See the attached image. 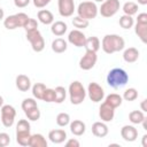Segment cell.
I'll list each match as a JSON object with an SVG mask.
<instances>
[{
	"instance_id": "6da1fadb",
	"label": "cell",
	"mask_w": 147,
	"mask_h": 147,
	"mask_svg": "<svg viewBox=\"0 0 147 147\" xmlns=\"http://www.w3.org/2000/svg\"><path fill=\"white\" fill-rule=\"evenodd\" d=\"M125 41L118 34H106L102 38L101 47L106 54H113L124 49Z\"/></svg>"
},
{
	"instance_id": "7a4b0ae2",
	"label": "cell",
	"mask_w": 147,
	"mask_h": 147,
	"mask_svg": "<svg viewBox=\"0 0 147 147\" xmlns=\"http://www.w3.org/2000/svg\"><path fill=\"white\" fill-rule=\"evenodd\" d=\"M129 82L127 72L122 68H114L107 75V84L113 88H121Z\"/></svg>"
},
{
	"instance_id": "3957f363",
	"label": "cell",
	"mask_w": 147,
	"mask_h": 147,
	"mask_svg": "<svg viewBox=\"0 0 147 147\" xmlns=\"http://www.w3.org/2000/svg\"><path fill=\"white\" fill-rule=\"evenodd\" d=\"M68 93H69L70 102L72 105H75V106H78V105L83 103V101L86 98L85 87L78 80H74V82L70 83L69 88H68Z\"/></svg>"
},
{
	"instance_id": "277c9868",
	"label": "cell",
	"mask_w": 147,
	"mask_h": 147,
	"mask_svg": "<svg viewBox=\"0 0 147 147\" xmlns=\"http://www.w3.org/2000/svg\"><path fill=\"white\" fill-rule=\"evenodd\" d=\"M31 125L28 119H20L16 124V141L21 146H29Z\"/></svg>"
},
{
	"instance_id": "5b68a950",
	"label": "cell",
	"mask_w": 147,
	"mask_h": 147,
	"mask_svg": "<svg viewBox=\"0 0 147 147\" xmlns=\"http://www.w3.org/2000/svg\"><path fill=\"white\" fill-rule=\"evenodd\" d=\"M76 10H77V14H78L79 17L85 18L87 21L95 18L98 13H99V8L96 7L95 2H93V1H83V2H80Z\"/></svg>"
},
{
	"instance_id": "8992f818",
	"label": "cell",
	"mask_w": 147,
	"mask_h": 147,
	"mask_svg": "<svg viewBox=\"0 0 147 147\" xmlns=\"http://www.w3.org/2000/svg\"><path fill=\"white\" fill-rule=\"evenodd\" d=\"M29 18L30 17L25 13H17V14L7 16L3 20V25L7 30H15L17 28H24Z\"/></svg>"
},
{
	"instance_id": "52a82bcc",
	"label": "cell",
	"mask_w": 147,
	"mask_h": 147,
	"mask_svg": "<svg viewBox=\"0 0 147 147\" xmlns=\"http://www.w3.org/2000/svg\"><path fill=\"white\" fill-rule=\"evenodd\" d=\"M26 39L31 44V47H32V49L34 52L40 53V52L44 51V48H45V40H44L42 34L40 33V31L38 29L33 30V31L26 32Z\"/></svg>"
},
{
	"instance_id": "ba28073f",
	"label": "cell",
	"mask_w": 147,
	"mask_h": 147,
	"mask_svg": "<svg viewBox=\"0 0 147 147\" xmlns=\"http://www.w3.org/2000/svg\"><path fill=\"white\" fill-rule=\"evenodd\" d=\"M134 32L144 44L147 42V14L146 13L138 14L137 22L134 25Z\"/></svg>"
},
{
	"instance_id": "9c48e42d",
	"label": "cell",
	"mask_w": 147,
	"mask_h": 147,
	"mask_svg": "<svg viewBox=\"0 0 147 147\" xmlns=\"http://www.w3.org/2000/svg\"><path fill=\"white\" fill-rule=\"evenodd\" d=\"M119 0H105L99 8V13L106 18L113 17L119 10Z\"/></svg>"
},
{
	"instance_id": "30bf717a",
	"label": "cell",
	"mask_w": 147,
	"mask_h": 147,
	"mask_svg": "<svg viewBox=\"0 0 147 147\" xmlns=\"http://www.w3.org/2000/svg\"><path fill=\"white\" fill-rule=\"evenodd\" d=\"M1 123L5 127H10L16 117V110L11 105H3L1 108Z\"/></svg>"
},
{
	"instance_id": "8fae6325",
	"label": "cell",
	"mask_w": 147,
	"mask_h": 147,
	"mask_svg": "<svg viewBox=\"0 0 147 147\" xmlns=\"http://www.w3.org/2000/svg\"><path fill=\"white\" fill-rule=\"evenodd\" d=\"M86 93H87L90 100L93 101V102H100L105 98V91H103V88L98 83H95V82H92V83L88 84Z\"/></svg>"
},
{
	"instance_id": "7c38bea8",
	"label": "cell",
	"mask_w": 147,
	"mask_h": 147,
	"mask_svg": "<svg viewBox=\"0 0 147 147\" xmlns=\"http://www.w3.org/2000/svg\"><path fill=\"white\" fill-rule=\"evenodd\" d=\"M98 61V55L94 52L86 51V53L79 60V68L82 70H91Z\"/></svg>"
},
{
	"instance_id": "4fadbf2b",
	"label": "cell",
	"mask_w": 147,
	"mask_h": 147,
	"mask_svg": "<svg viewBox=\"0 0 147 147\" xmlns=\"http://www.w3.org/2000/svg\"><path fill=\"white\" fill-rule=\"evenodd\" d=\"M57 8L62 17H70L76 10L75 1L74 0H57Z\"/></svg>"
},
{
	"instance_id": "5bb4252c",
	"label": "cell",
	"mask_w": 147,
	"mask_h": 147,
	"mask_svg": "<svg viewBox=\"0 0 147 147\" xmlns=\"http://www.w3.org/2000/svg\"><path fill=\"white\" fill-rule=\"evenodd\" d=\"M68 41L76 46V47H84L85 41H86V36L78 29H75L69 32L68 34Z\"/></svg>"
},
{
	"instance_id": "9a60e30c",
	"label": "cell",
	"mask_w": 147,
	"mask_h": 147,
	"mask_svg": "<svg viewBox=\"0 0 147 147\" xmlns=\"http://www.w3.org/2000/svg\"><path fill=\"white\" fill-rule=\"evenodd\" d=\"M99 116H100L101 121L105 123L111 122L114 119V116H115V109L103 101L99 108Z\"/></svg>"
},
{
	"instance_id": "2e32d148",
	"label": "cell",
	"mask_w": 147,
	"mask_h": 147,
	"mask_svg": "<svg viewBox=\"0 0 147 147\" xmlns=\"http://www.w3.org/2000/svg\"><path fill=\"white\" fill-rule=\"evenodd\" d=\"M121 137L129 142L137 140L138 138V130L133 125H124L121 129Z\"/></svg>"
},
{
	"instance_id": "e0dca14e",
	"label": "cell",
	"mask_w": 147,
	"mask_h": 147,
	"mask_svg": "<svg viewBox=\"0 0 147 147\" xmlns=\"http://www.w3.org/2000/svg\"><path fill=\"white\" fill-rule=\"evenodd\" d=\"M48 139L53 144H62L67 139V132L63 129H54L48 133Z\"/></svg>"
},
{
	"instance_id": "ac0fdd59",
	"label": "cell",
	"mask_w": 147,
	"mask_h": 147,
	"mask_svg": "<svg viewBox=\"0 0 147 147\" xmlns=\"http://www.w3.org/2000/svg\"><path fill=\"white\" fill-rule=\"evenodd\" d=\"M70 125V131L74 136H77V137H80L85 133L86 131V125L83 121L80 119H74L72 122L69 123Z\"/></svg>"
},
{
	"instance_id": "d6986e66",
	"label": "cell",
	"mask_w": 147,
	"mask_h": 147,
	"mask_svg": "<svg viewBox=\"0 0 147 147\" xmlns=\"http://www.w3.org/2000/svg\"><path fill=\"white\" fill-rule=\"evenodd\" d=\"M109 129L105 122H95L92 125V133L98 138H103L108 134Z\"/></svg>"
},
{
	"instance_id": "ffe728a7",
	"label": "cell",
	"mask_w": 147,
	"mask_h": 147,
	"mask_svg": "<svg viewBox=\"0 0 147 147\" xmlns=\"http://www.w3.org/2000/svg\"><path fill=\"white\" fill-rule=\"evenodd\" d=\"M15 83H16V87L21 92H28L31 88V80L26 75H23V74L18 75L16 77Z\"/></svg>"
},
{
	"instance_id": "44dd1931",
	"label": "cell",
	"mask_w": 147,
	"mask_h": 147,
	"mask_svg": "<svg viewBox=\"0 0 147 147\" xmlns=\"http://www.w3.org/2000/svg\"><path fill=\"white\" fill-rule=\"evenodd\" d=\"M67 30H68V25L63 21H56V22H53L51 24V31L56 37L63 36L67 32Z\"/></svg>"
},
{
	"instance_id": "7402d4cb",
	"label": "cell",
	"mask_w": 147,
	"mask_h": 147,
	"mask_svg": "<svg viewBox=\"0 0 147 147\" xmlns=\"http://www.w3.org/2000/svg\"><path fill=\"white\" fill-rule=\"evenodd\" d=\"M29 146L30 147H47V140L41 133H34L30 136Z\"/></svg>"
},
{
	"instance_id": "603a6c76",
	"label": "cell",
	"mask_w": 147,
	"mask_h": 147,
	"mask_svg": "<svg viewBox=\"0 0 147 147\" xmlns=\"http://www.w3.org/2000/svg\"><path fill=\"white\" fill-rule=\"evenodd\" d=\"M37 17H38V21L45 25H49L54 22V15L48 9H40L37 14Z\"/></svg>"
},
{
	"instance_id": "cb8c5ba5",
	"label": "cell",
	"mask_w": 147,
	"mask_h": 147,
	"mask_svg": "<svg viewBox=\"0 0 147 147\" xmlns=\"http://www.w3.org/2000/svg\"><path fill=\"white\" fill-rule=\"evenodd\" d=\"M84 47H85L86 51L96 53L100 49V39L98 37H95V36L88 37V38H86V41H85Z\"/></svg>"
},
{
	"instance_id": "d4e9b609",
	"label": "cell",
	"mask_w": 147,
	"mask_h": 147,
	"mask_svg": "<svg viewBox=\"0 0 147 147\" xmlns=\"http://www.w3.org/2000/svg\"><path fill=\"white\" fill-rule=\"evenodd\" d=\"M123 59L127 63H133L139 59V51L136 47H129L124 51Z\"/></svg>"
},
{
	"instance_id": "484cf974",
	"label": "cell",
	"mask_w": 147,
	"mask_h": 147,
	"mask_svg": "<svg viewBox=\"0 0 147 147\" xmlns=\"http://www.w3.org/2000/svg\"><path fill=\"white\" fill-rule=\"evenodd\" d=\"M67 48H68V42L62 38H56L52 41V51L57 54L64 53Z\"/></svg>"
},
{
	"instance_id": "4316f807",
	"label": "cell",
	"mask_w": 147,
	"mask_h": 147,
	"mask_svg": "<svg viewBox=\"0 0 147 147\" xmlns=\"http://www.w3.org/2000/svg\"><path fill=\"white\" fill-rule=\"evenodd\" d=\"M105 102L108 103L109 106H111L114 109H116L117 107H119V106L122 105V102H123V98H122L119 94H117V93H110L109 95L106 96Z\"/></svg>"
},
{
	"instance_id": "83f0119b",
	"label": "cell",
	"mask_w": 147,
	"mask_h": 147,
	"mask_svg": "<svg viewBox=\"0 0 147 147\" xmlns=\"http://www.w3.org/2000/svg\"><path fill=\"white\" fill-rule=\"evenodd\" d=\"M144 119H145V114L141 110H133L129 114V121L132 124H141Z\"/></svg>"
},
{
	"instance_id": "f1b7e54d",
	"label": "cell",
	"mask_w": 147,
	"mask_h": 147,
	"mask_svg": "<svg viewBox=\"0 0 147 147\" xmlns=\"http://www.w3.org/2000/svg\"><path fill=\"white\" fill-rule=\"evenodd\" d=\"M123 11L125 15H130V16H133L138 13V5L133 1H127L123 5Z\"/></svg>"
},
{
	"instance_id": "f546056e",
	"label": "cell",
	"mask_w": 147,
	"mask_h": 147,
	"mask_svg": "<svg viewBox=\"0 0 147 147\" xmlns=\"http://www.w3.org/2000/svg\"><path fill=\"white\" fill-rule=\"evenodd\" d=\"M45 90H46V85L45 84H42V83H36L32 86V95H33V98L34 99H38V100H41Z\"/></svg>"
},
{
	"instance_id": "4dcf8cb0",
	"label": "cell",
	"mask_w": 147,
	"mask_h": 147,
	"mask_svg": "<svg viewBox=\"0 0 147 147\" xmlns=\"http://www.w3.org/2000/svg\"><path fill=\"white\" fill-rule=\"evenodd\" d=\"M118 22H119V25H121L123 29H125V30L131 29V28L134 25L133 17L130 16V15H125V14L119 17V21H118Z\"/></svg>"
},
{
	"instance_id": "1f68e13d",
	"label": "cell",
	"mask_w": 147,
	"mask_h": 147,
	"mask_svg": "<svg viewBox=\"0 0 147 147\" xmlns=\"http://www.w3.org/2000/svg\"><path fill=\"white\" fill-rule=\"evenodd\" d=\"M55 103H62L67 96V90L63 86H56L55 88Z\"/></svg>"
},
{
	"instance_id": "d6a6232c",
	"label": "cell",
	"mask_w": 147,
	"mask_h": 147,
	"mask_svg": "<svg viewBox=\"0 0 147 147\" xmlns=\"http://www.w3.org/2000/svg\"><path fill=\"white\" fill-rule=\"evenodd\" d=\"M88 24H90V22H88L87 20L82 18V17H79V16H76V17L72 18V25H74L76 29H78V30L86 29V28L88 26Z\"/></svg>"
},
{
	"instance_id": "836d02e7",
	"label": "cell",
	"mask_w": 147,
	"mask_h": 147,
	"mask_svg": "<svg viewBox=\"0 0 147 147\" xmlns=\"http://www.w3.org/2000/svg\"><path fill=\"white\" fill-rule=\"evenodd\" d=\"M125 101H134L137 98H138V91L134 88V87H130V88H126L123 93V96H122Z\"/></svg>"
},
{
	"instance_id": "e575fe53",
	"label": "cell",
	"mask_w": 147,
	"mask_h": 147,
	"mask_svg": "<svg viewBox=\"0 0 147 147\" xmlns=\"http://www.w3.org/2000/svg\"><path fill=\"white\" fill-rule=\"evenodd\" d=\"M70 123V116L69 114L67 113H60L57 116H56V124L61 127H64L67 125H69Z\"/></svg>"
},
{
	"instance_id": "d590c367",
	"label": "cell",
	"mask_w": 147,
	"mask_h": 147,
	"mask_svg": "<svg viewBox=\"0 0 147 147\" xmlns=\"http://www.w3.org/2000/svg\"><path fill=\"white\" fill-rule=\"evenodd\" d=\"M21 106H22V109H23L24 113L28 111V110H30V109H32V108H34V107H38L37 106V101L33 98H26V99H24L22 101V105Z\"/></svg>"
},
{
	"instance_id": "8d00e7d4",
	"label": "cell",
	"mask_w": 147,
	"mask_h": 147,
	"mask_svg": "<svg viewBox=\"0 0 147 147\" xmlns=\"http://www.w3.org/2000/svg\"><path fill=\"white\" fill-rule=\"evenodd\" d=\"M42 101L45 102H54L55 101V90L54 88H48L46 87L44 94H42Z\"/></svg>"
},
{
	"instance_id": "74e56055",
	"label": "cell",
	"mask_w": 147,
	"mask_h": 147,
	"mask_svg": "<svg viewBox=\"0 0 147 147\" xmlns=\"http://www.w3.org/2000/svg\"><path fill=\"white\" fill-rule=\"evenodd\" d=\"M24 114H25V116L28 117V119H30V121H38V119L40 118V115H41L38 107H34V108H32V109L25 111Z\"/></svg>"
},
{
	"instance_id": "f35d334b",
	"label": "cell",
	"mask_w": 147,
	"mask_h": 147,
	"mask_svg": "<svg viewBox=\"0 0 147 147\" xmlns=\"http://www.w3.org/2000/svg\"><path fill=\"white\" fill-rule=\"evenodd\" d=\"M37 29H38V22H37V20L29 18V21L26 22V24L24 26V30L26 32H29V31H33V30H37Z\"/></svg>"
},
{
	"instance_id": "ab89813d",
	"label": "cell",
	"mask_w": 147,
	"mask_h": 147,
	"mask_svg": "<svg viewBox=\"0 0 147 147\" xmlns=\"http://www.w3.org/2000/svg\"><path fill=\"white\" fill-rule=\"evenodd\" d=\"M10 144V137L6 132H0V147H6Z\"/></svg>"
},
{
	"instance_id": "60d3db41",
	"label": "cell",
	"mask_w": 147,
	"mask_h": 147,
	"mask_svg": "<svg viewBox=\"0 0 147 147\" xmlns=\"http://www.w3.org/2000/svg\"><path fill=\"white\" fill-rule=\"evenodd\" d=\"M32 1H33L34 7H37V8H44V7H46L52 0H32Z\"/></svg>"
},
{
	"instance_id": "b9f144b4",
	"label": "cell",
	"mask_w": 147,
	"mask_h": 147,
	"mask_svg": "<svg viewBox=\"0 0 147 147\" xmlns=\"http://www.w3.org/2000/svg\"><path fill=\"white\" fill-rule=\"evenodd\" d=\"M31 0H14V5L17 8H24L30 3Z\"/></svg>"
},
{
	"instance_id": "7bdbcfd3",
	"label": "cell",
	"mask_w": 147,
	"mask_h": 147,
	"mask_svg": "<svg viewBox=\"0 0 147 147\" xmlns=\"http://www.w3.org/2000/svg\"><path fill=\"white\" fill-rule=\"evenodd\" d=\"M65 146H67V147H79V146H80V142H79L77 139H75V138H71V139L67 140V142H65Z\"/></svg>"
},
{
	"instance_id": "ee69618b",
	"label": "cell",
	"mask_w": 147,
	"mask_h": 147,
	"mask_svg": "<svg viewBox=\"0 0 147 147\" xmlns=\"http://www.w3.org/2000/svg\"><path fill=\"white\" fill-rule=\"evenodd\" d=\"M146 102H147V100H146V99H144V100L141 101V103H140V107H141V111H144V113H146V111H147Z\"/></svg>"
},
{
	"instance_id": "f6af8a7d",
	"label": "cell",
	"mask_w": 147,
	"mask_h": 147,
	"mask_svg": "<svg viewBox=\"0 0 147 147\" xmlns=\"http://www.w3.org/2000/svg\"><path fill=\"white\" fill-rule=\"evenodd\" d=\"M142 146L147 147V134H144V137H142Z\"/></svg>"
},
{
	"instance_id": "bcb514c9",
	"label": "cell",
	"mask_w": 147,
	"mask_h": 147,
	"mask_svg": "<svg viewBox=\"0 0 147 147\" xmlns=\"http://www.w3.org/2000/svg\"><path fill=\"white\" fill-rule=\"evenodd\" d=\"M5 18V11H3V9L0 7V21H2Z\"/></svg>"
},
{
	"instance_id": "7dc6e473",
	"label": "cell",
	"mask_w": 147,
	"mask_h": 147,
	"mask_svg": "<svg viewBox=\"0 0 147 147\" xmlns=\"http://www.w3.org/2000/svg\"><path fill=\"white\" fill-rule=\"evenodd\" d=\"M137 1H138V3H139V5H142V6L147 5V0H137Z\"/></svg>"
},
{
	"instance_id": "c3c4849f",
	"label": "cell",
	"mask_w": 147,
	"mask_h": 147,
	"mask_svg": "<svg viewBox=\"0 0 147 147\" xmlns=\"http://www.w3.org/2000/svg\"><path fill=\"white\" fill-rule=\"evenodd\" d=\"M2 106H3V98L0 95V108H1Z\"/></svg>"
},
{
	"instance_id": "681fc988",
	"label": "cell",
	"mask_w": 147,
	"mask_h": 147,
	"mask_svg": "<svg viewBox=\"0 0 147 147\" xmlns=\"http://www.w3.org/2000/svg\"><path fill=\"white\" fill-rule=\"evenodd\" d=\"M94 1H95V2H103L105 0H94Z\"/></svg>"
}]
</instances>
